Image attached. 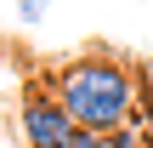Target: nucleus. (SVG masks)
Wrapping results in <instances>:
<instances>
[{
  "mask_svg": "<svg viewBox=\"0 0 153 148\" xmlns=\"http://www.w3.org/2000/svg\"><path fill=\"white\" fill-rule=\"evenodd\" d=\"M68 148H108V131H79Z\"/></svg>",
  "mask_w": 153,
  "mask_h": 148,
  "instance_id": "4",
  "label": "nucleus"
},
{
  "mask_svg": "<svg viewBox=\"0 0 153 148\" xmlns=\"http://www.w3.org/2000/svg\"><path fill=\"white\" fill-rule=\"evenodd\" d=\"M74 137H79V125L68 120V108L34 86V91L23 97V143L28 148H68Z\"/></svg>",
  "mask_w": 153,
  "mask_h": 148,
  "instance_id": "2",
  "label": "nucleus"
},
{
  "mask_svg": "<svg viewBox=\"0 0 153 148\" xmlns=\"http://www.w3.org/2000/svg\"><path fill=\"white\" fill-rule=\"evenodd\" d=\"M57 103L79 131H114L136 120V80L114 57H74L57 68Z\"/></svg>",
  "mask_w": 153,
  "mask_h": 148,
  "instance_id": "1",
  "label": "nucleus"
},
{
  "mask_svg": "<svg viewBox=\"0 0 153 148\" xmlns=\"http://www.w3.org/2000/svg\"><path fill=\"white\" fill-rule=\"evenodd\" d=\"M45 6H51V0H23V6H17V17H23V23H34V17H45Z\"/></svg>",
  "mask_w": 153,
  "mask_h": 148,
  "instance_id": "5",
  "label": "nucleus"
},
{
  "mask_svg": "<svg viewBox=\"0 0 153 148\" xmlns=\"http://www.w3.org/2000/svg\"><path fill=\"white\" fill-rule=\"evenodd\" d=\"M108 148H148V131L131 120V125H114L108 131Z\"/></svg>",
  "mask_w": 153,
  "mask_h": 148,
  "instance_id": "3",
  "label": "nucleus"
}]
</instances>
